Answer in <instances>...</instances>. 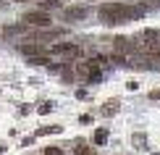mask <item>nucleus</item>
<instances>
[{"mask_svg":"<svg viewBox=\"0 0 160 155\" xmlns=\"http://www.w3.org/2000/svg\"><path fill=\"white\" fill-rule=\"evenodd\" d=\"M97 16L105 24H121V21L142 16V8H131V5H123V3H105L97 8Z\"/></svg>","mask_w":160,"mask_h":155,"instance_id":"obj_1","label":"nucleus"},{"mask_svg":"<svg viewBox=\"0 0 160 155\" xmlns=\"http://www.w3.org/2000/svg\"><path fill=\"white\" fill-rule=\"evenodd\" d=\"M50 53H52V55H61V58L68 60V58H79V53H82V50H79L76 45H71V42H55V45L50 48Z\"/></svg>","mask_w":160,"mask_h":155,"instance_id":"obj_2","label":"nucleus"},{"mask_svg":"<svg viewBox=\"0 0 160 155\" xmlns=\"http://www.w3.org/2000/svg\"><path fill=\"white\" fill-rule=\"evenodd\" d=\"M24 24H29V26H50V16L48 13H42V11H32V13H24Z\"/></svg>","mask_w":160,"mask_h":155,"instance_id":"obj_3","label":"nucleus"},{"mask_svg":"<svg viewBox=\"0 0 160 155\" xmlns=\"http://www.w3.org/2000/svg\"><path fill=\"white\" fill-rule=\"evenodd\" d=\"M76 71L82 74L84 79H97V76H100V69H97V63H95V60H79Z\"/></svg>","mask_w":160,"mask_h":155,"instance_id":"obj_4","label":"nucleus"},{"mask_svg":"<svg viewBox=\"0 0 160 155\" xmlns=\"http://www.w3.org/2000/svg\"><path fill=\"white\" fill-rule=\"evenodd\" d=\"M87 13L89 11H87L84 5H71V8H66V18H68V21H82Z\"/></svg>","mask_w":160,"mask_h":155,"instance_id":"obj_5","label":"nucleus"},{"mask_svg":"<svg viewBox=\"0 0 160 155\" xmlns=\"http://www.w3.org/2000/svg\"><path fill=\"white\" fill-rule=\"evenodd\" d=\"M137 48H139V45L131 42L129 37H116V50H118V53H134Z\"/></svg>","mask_w":160,"mask_h":155,"instance_id":"obj_6","label":"nucleus"},{"mask_svg":"<svg viewBox=\"0 0 160 155\" xmlns=\"http://www.w3.org/2000/svg\"><path fill=\"white\" fill-rule=\"evenodd\" d=\"M116 111H118V100H110V103L102 108V113H105V116H113Z\"/></svg>","mask_w":160,"mask_h":155,"instance_id":"obj_7","label":"nucleus"},{"mask_svg":"<svg viewBox=\"0 0 160 155\" xmlns=\"http://www.w3.org/2000/svg\"><path fill=\"white\" fill-rule=\"evenodd\" d=\"M105 139H108V132H105V129H97V134H95V142H97V145H105Z\"/></svg>","mask_w":160,"mask_h":155,"instance_id":"obj_8","label":"nucleus"},{"mask_svg":"<svg viewBox=\"0 0 160 155\" xmlns=\"http://www.w3.org/2000/svg\"><path fill=\"white\" fill-rule=\"evenodd\" d=\"M76 155H95V152H92V147H87V145L79 142V145H76Z\"/></svg>","mask_w":160,"mask_h":155,"instance_id":"obj_9","label":"nucleus"},{"mask_svg":"<svg viewBox=\"0 0 160 155\" xmlns=\"http://www.w3.org/2000/svg\"><path fill=\"white\" fill-rule=\"evenodd\" d=\"M58 132H61V126H45V129H39L37 134L42 137V134H58Z\"/></svg>","mask_w":160,"mask_h":155,"instance_id":"obj_10","label":"nucleus"},{"mask_svg":"<svg viewBox=\"0 0 160 155\" xmlns=\"http://www.w3.org/2000/svg\"><path fill=\"white\" fill-rule=\"evenodd\" d=\"M45 155H66L61 147H48V150H45Z\"/></svg>","mask_w":160,"mask_h":155,"instance_id":"obj_11","label":"nucleus"},{"mask_svg":"<svg viewBox=\"0 0 160 155\" xmlns=\"http://www.w3.org/2000/svg\"><path fill=\"white\" fill-rule=\"evenodd\" d=\"M134 142H137V147H142V142H144V134H134Z\"/></svg>","mask_w":160,"mask_h":155,"instance_id":"obj_12","label":"nucleus"},{"mask_svg":"<svg viewBox=\"0 0 160 155\" xmlns=\"http://www.w3.org/2000/svg\"><path fill=\"white\" fill-rule=\"evenodd\" d=\"M150 100H160V90H155V92H150Z\"/></svg>","mask_w":160,"mask_h":155,"instance_id":"obj_13","label":"nucleus"}]
</instances>
